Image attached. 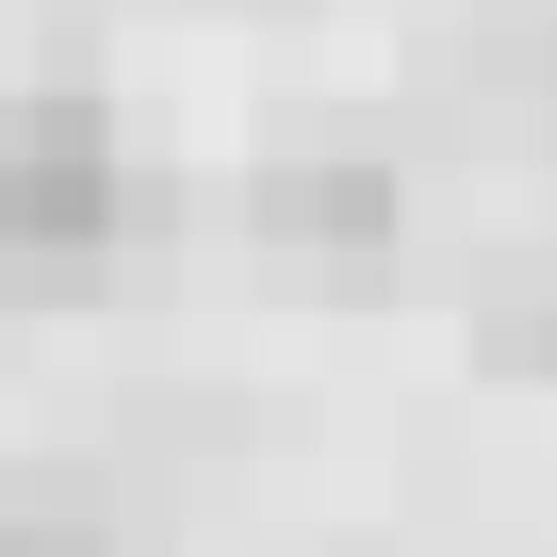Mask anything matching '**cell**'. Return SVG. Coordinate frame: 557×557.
<instances>
[{"instance_id": "2", "label": "cell", "mask_w": 557, "mask_h": 557, "mask_svg": "<svg viewBox=\"0 0 557 557\" xmlns=\"http://www.w3.org/2000/svg\"><path fill=\"white\" fill-rule=\"evenodd\" d=\"M246 213L278 230V246H394V164H262L246 181Z\"/></svg>"}, {"instance_id": "3", "label": "cell", "mask_w": 557, "mask_h": 557, "mask_svg": "<svg viewBox=\"0 0 557 557\" xmlns=\"http://www.w3.org/2000/svg\"><path fill=\"white\" fill-rule=\"evenodd\" d=\"M492 361H524V377H557V278H492V329H475Z\"/></svg>"}, {"instance_id": "4", "label": "cell", "mask_w": 557, "mask_h": 557, "mask_svg": "<svg viewBox=\"0 0 557 557\" xmlns=\"http://www.w3.org/2000/svg\"><path fill=\"white\" fill-rule=\"evenodd\" d=\"M0 557H99V524H0Z\"/></svg>"}, {"instance_id": "1", "label": "cell", "mask_w": 557, "mask_h": 557, "mask_svg": "<svg viewBox=\"0 0 557 557\" xmlns=\"http://www.w3.org/2000/svg\"><path fill=\"white\" fill-rule=\"evenodd\" d=\"M115 213H132V164H115V115L83 99V83H17L0 99V262H83V246H115Z\"/></svg>"}]
</instances>
